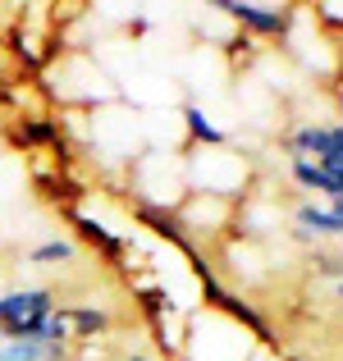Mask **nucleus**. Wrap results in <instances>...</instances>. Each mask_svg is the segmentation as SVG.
<instances>
[{
  "label": "nucleus",
  "mask_w": 343,
  "mask_h": 361,
  "mask_svg": "<svg viewBox=\"0 0 343 361\" xmlns=\"http://www.w3.org/2000/svg\"><path fill=\"white\" fill-rule=\"evenodd\" d=\"M55 311L51 288H9L0 293V338H32L42 343V329Z\"/></svg>",
  "instance_id": "obj_1"
},
{
  "label": "nucleus",
  "mask_w": 343,
  "mask_h": 361,
  "mask_svg": "<svg viewBox=\"0 0 343 361\" xmlns=\"http://www.w3.org/2000/svg\"><path fill=\"white\" fill-rule=\"evenodd\" d=\"M284 147L302 160L335 165V160H343V123H307V128H293L284 137Z\"/></svg>",
  "instance_id": "obj_2"
},
{
  "label": "nucleus",
  "mask_w": 343,
  "mask_h": 361,
  "mask_svg": "<svg viewBox=\"0 0 343 361\" xmlns=\"http://www.w3.org/2000/svg\"><path fill=\"white\" fill-rule=\"evenodd\" d=\"M224 14L234 18L247 37H261V42L289 32V14H279V9H261V5H252V0H229Z\"/></svg>",
  "instance_id": "obj_3"
},
{
  "label": "nucleus",
  "mask_w": 343,
  "mask_h": 361,
  "mask_svg": "<svg viewBox=\"0 0 343 361\" xmlns=\"http://www.w3.org/2000/svg\"><path fill=\"white\" fill-rule=\"evenodd\" d=\"M293 220H298V229H307L311 238H343V220L330 206H293Z\"/></svg>",
  "instance_id": "obj_4"
},
{
  "label": "nucleus",
  "mask_w": 343,
  "mask_h": 361,
  "mask_svg": "<svg viewBox=\"0 0 343 361\" xmlns=\"http://www.w3.org/2000/svg\"><path fill=\"white\" fill-rule=\"evenodd\" d=\"M60 123L55 119H18L14 123V142L23 151H32V147H51V151H60Z\"/></svg>",
  "instance_id": "obj_5"
},
{
  "label": "nucleus",
  "mask_w": 343,
  "mask_h": 361,
  "mask_svg": "<svg viewBox=\"0 0 343 361\" xmlns=\"http://www.w3.org/2000/svg\"><path fill=\"white\" fill-rule=\"evenodd\" d=\"M183 123H188V137L197 142V147L202 151H215V147H229V137H224V128L220 123H211L202 115V106H193V101H188L183 106Z\"/></svg>",
  "instance_id": "obj_6"
},
{
  "label": "nucleus",
  "mask_w": 343,
  "mask_h": 361,
  "mask_svg": "<svg viewBox=\"0 0 343 361\" xmlns=\"http://www.w3.org/2000/svg\"><path fill=\"white\" fill-rule=\"evenodd\" d=\"M69 316V329H73V338H101V334H110V311H101V307H73V311H64Z\"/></svg>",
  "instance_id": "obj_7"
},
{
  "label": "nucleus",
  "mask_w": 343,
  "mask_h": 361,
  "mask_svg": "<svg viewBox=\"0 0 343 361\" xmlns=\"http://www.w3.org/2000/svg\"><path fill=\"white\" fill-rule=\"evenodd\" d=\"M73 243L69 238H46V243H37L32 252H28V265H64V261H73Z\"/></svg>",
  "instance_id": "obj_8"
},
{
  "label": "nucleus",
  "mask_w": 343,
  "mask_h": 361,
  "mask_svg": "<svg viewBox=\"0 0 343 361\" xmlns=\"http://www.w3.org/2000/svg\"><path fill=\"white\" fill-rule=\"evenodd\" d=\"M69 220H73V229H78L83 238H88V243H97L106 256H119V238H114V233H106L97 220H88V215H78V211H69Z\"/></svg>",
  "instance_id": "obj_9"
},
{
  "label": "nucleus",
  "mask_w": 343,
  "mask_h": 361,
  "mask_svg": "<svg viewBox=\"0 0 343 361\" xmlns=\"http://www.w3.org/2000/svg\"><path fill=\"white\" fill-rule=\"evenodd\" d=\"M124 361H151L147 353H124Z\"/></svg>",
  "instance_id": "obj_10"
},
{
  "label": "nucleus",
  "mask_w": 343,
  "mask_h": 361,
  "mask_svg": "<svg viewBox=\"0 0 343 361\" xmlns=\"http://www.w3.org/2000/svg\"><path fill=\"white\" fill-rule=\"evenodd\" d=\"M335 298L343 302V274H339V279H335Z\"/></svg>",
  "instance_id": "obj_11"
}]
</instances>
